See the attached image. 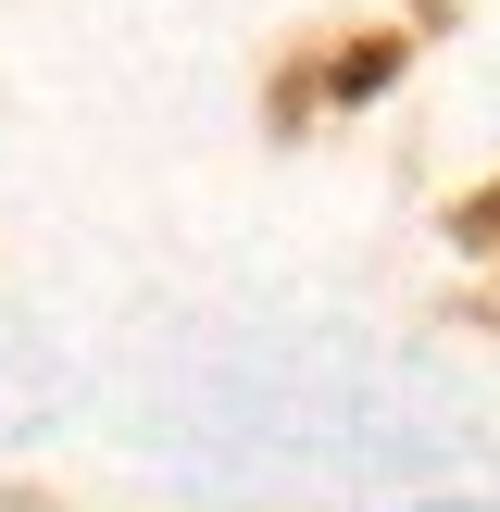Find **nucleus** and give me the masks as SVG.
<instances>
[]
</instances>
